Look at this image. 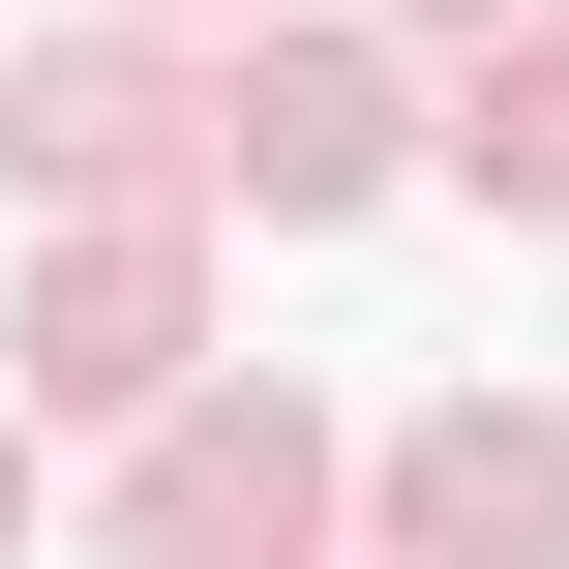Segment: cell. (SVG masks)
I'll use <instances>...</instances> for the list:
<instances>
[{
    "label": "cell",
    "instance_id": "4",
    "mask_svg": "<svg viewBox=\"0 0 569 569\" xmlns=\"http://www.w3.org/2000/svg\"><path fill=\"white\" fill-rule=\"evenodd\" d=\"M30 390H90V420L180 390V240H60V270H30Z\"/></svg>",
    "mask_w": 569,
    "mask_h": 569
},
{
    "label": "cell",
    "instance_id": "5",
    "mask_svg": "<svg viewBox=\"0 0 569 569\" xmlns=\"http://www.w3.org/2000/svg\"><path fill=\"white\" fill-rule=\"evenodd\" d=\"M450 180H480V210H569V30H510V60L450 90Z\"/></svg>",
    "mask_w": 569,
    "mask_h": 569
},
{
    "label": "cell",
    "instance_id": "3",
    "mask_svg": "<svg viewBox=\"0 0 569 569\" xmlns=\"http://www.w3.org/2000/svg\"><path fill=\"white\" fill-rule=\"evenodd\" d=\"M390 540H420V569H569V420L450 390V420L390 450Z\"/></svg>",
    "mask_w": 569,
    "mask_h": 569
},
{
    "label": "cell",
    "instance_id": "2",
    "mask_svg": "<svg viewBox=\"0 0 569 569\" xmlns=\"http://www.w3.org/2000/svg\"><path fill=\"white\" fill-rule=\"evenodd\" d=\"M210 180H240V210H360V180H390V60H360V30H270V60L210 90Z\"/></svg>",
    "mask_w": 569,
    "mask_h": 569
},
{
    "label": "cell",
    "instance_id": "1",
    "mask_svg": "<svg viewBox=\"0 0 569 569\" xmlns=\"http://www.w3.org/2000/svg\"><path fill=\"white\" fill-rule=\"evenodd\" d=\"M300 540H330V420H300V390H210V420L120 480V569H300Z\"/></svg>",
    "mask_w": 569,
    "mask_h": 569
},
{
    "label": "cell",
    "instance_id": "7",
    "mask_svg": "<svg viewBox=\"0 0 569 569\" xmlns=\"http://www.w3.org/2000/svg\"><path fill=\"white\" fill-rule=\"evenodd\" d=\"M0 510H30V450H0Z\"/></svg>",
    "mask_w": 569,
    "mask_h": 569
},
{
    "label": "cell",
    "instance_id": "6",
    "mask_svg": "<svg viewBox=\"0 0 569 569\" xmlns=\"http://www.w3.org/2000/svg\"><path fill=\"white\" fill-rule=\"evenodd\" d=\"M450 30H540V0H450Z\"/></svg>",
    "mask_w": 569,
    "mask_h": 569
}]
</instances>
